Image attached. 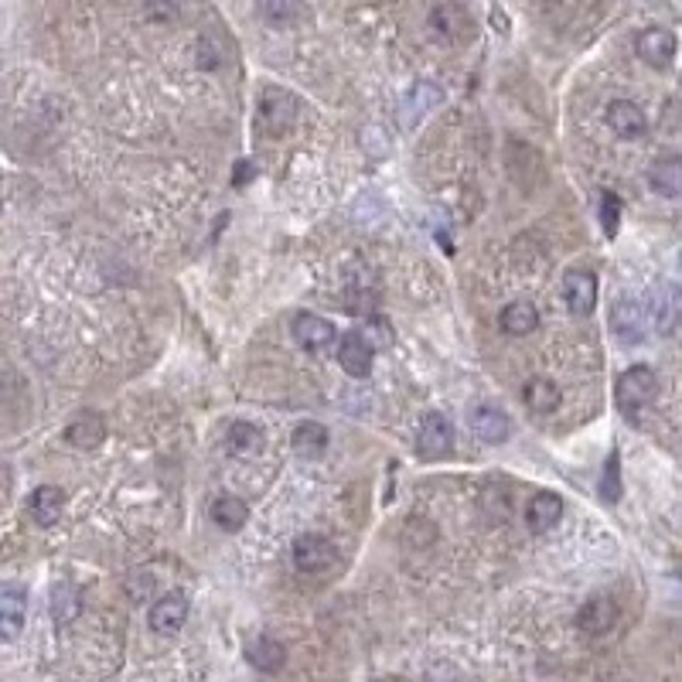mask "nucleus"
I'll return each instance as SVG.
<instances>
[{
	"label": "nucleus",
	"mask_w": 682,
	"mask_h": 682,
	"mask_svg": "<svg viewBox=\"0 0 682 682\" xmlns=\"http://www.w3.org/2000/svg\"><path fill=\"white\" fill-rule=\"evenodd\" d=\"M24 618H28V590L18 584H4L0 587V628H4L7 642L21 635Z\"/></svg>",
	"instance_id": "2eb2a0df"
},
{
	"label": "nucleus",
	"mask_w": 682,
	"mask_h": 682,
	"mask_svg": "<svg viewBox=\"0 0 682 682\" xmlns=\"http://www.w3.org/2000/svg\"><path fill=\"white\" fill-rule=\"evenodd\" d=\"M648 185L662 198H679L682 195V157H659L648 171Z\"/></svg>",
	"instance_id": "412c9836"
},
{
	"label": "nucleus",
	"mask_w": 682,
	"mask_h": 682,
	"mask_svg": "<svg viewBox=\"0 0 682 682\" xmlns=\"http://www.w3.org/2000/svg\"><path fill=\"white\" fill-rule=\"evenodd\" d=\"M147 621H151V628L157 635H178L181 628H185L188 621V601L181 594H164L157 597L151 604V614H147Z\"/></svg>",
	"instance_id": "4468645a"
},
{
	"label": "nucleus",
	"mask_w": 682,
	"mask_h": 682,
	"mask_svg": "<svg viewBox=\"0 0 682 682\" xmlns=\"http://www.w3.org/2000/svg\"><path fill=\"white\" fill-rule=\"evenodd\" d=\"M635 48L645 65H652V69H669L672 58L679 52V41L669 28H645L642 35H638Z\"/></svg>",
	"instance_id": "9b49d317"
},
{
	"label": "nucleus",
	"mask_w": 682,
	"mask_h": 682,
	"mask_svg": "<svg viewBox=\"0 0 682 682\" xmlns=\"http://www.w3.org/2000/svg\"><path fill=\"white\" fill-rule=\"evenodd\" d=\"M563 519V498L556 495V492H536L529 498V505H526V526L532 532H550L556 522Z\"/></svg>",
	"instance_id": "a211bd4d"
},
{
	"label": "nucleus",
	"mask_w": 682,
	"mask_h": 682,
	"mask_svg": "<svg viewBox=\"0 0 682 682\" xmlns=\"http://www.w3.org/2000/svg\"><path fill=\"white\" fill-rule=\"evenodd\" d=\"M417 451L427 457V461H437V457H447L454 451V427L444 413H427L420 420L417 430Z\"/></svg>",
	"instance_id": "39448f33"
},
{
	"label": "nucleus",
	"mask_w": 682,
	"mask_h": 682,
	"mask_svg": "<svg viewBox=\"0 0 682 682\" xmlns=\"http://www.w3.org/2000/svg\"><path fill=\"white\" fill-rule=\"evenodd\" d=\"M290 556H294V567L301 573H321L335 563V546H331V539L318 536V532H304V536H297Z\"/></svg>",
	"instance_id": "9d476101"
},
{
	"label": "nucleus",
	"mask_w": 682,
	"mask_h": 682,
	"mask_svg": "<svg viewBox=\"0 0 682 682\" xmlns=\"http://www.w3.org/2000/svg\"><path fill=\"white\" fill-rule=\"evenodd\" d=\"M471 430L478 440H485V444H505V440L512 437V420L505 417L498 406H474L471 410Z\"/></svg>",
	"instance_id": "dca6fc26"
},
{
	"label": "nucleus",
	"mask_w": 682,
	"mask_h": 682,
	"mask_svg": "<svg viewBox=\"0 0 682 682\" xmlns=\"http://www.w3.org/2000/svg\"><path fill=\"white\" fill-rule=\"evenodd\" d=\"M440 103V89L430 86V82H420L413 86V93L403 99V127H413L423 113H430Z\"/></svg>",
	"instance_id": "bb28decb"
},
{
	"label": "nucleus",
	"mask_w": 682,
	"mask_h": 682,
	"mask_svg": "<svg viewBox=\"0 0 682 682\" xmlns=\"http://www.w3.org/2000/svg\"><path fill=\"white\" fill-rule=\"evenodd\" d=\"M498 328L512 338L532 335V331L539 328V311L529 301H512L502 307V314H498Z\"/></svg>",
	"instance_id": "4be33fe9"
},
{
	"label": "nucleus",
	"mask_w": 682,
	"mask_h": 682,
	"mask_svg": "<svg viewBox=\"0 0 682 682\" xmlns=\"http://www.w3.org/2000/svg\"><path fill=\"white\" fill-rule=\"evenodd\" d=\"M294 341L297 345L304 348V352H311V355H324V352H331V345H335V338H338V331H335V324H331L328 318H318V314H311V311H301L294 318Z\"/></svg>",
	"instance_id": "423d86ee"
},
{
	"label": "nucleus",
	"mask_w": 682,
	"mask_h": 682,
	"mask_svg": "<svg viewBox=\"0 0 682 682\" xmlns=\"http://www.w3.org/2000/svg\"><path fill=\"white\" fill-rule=\"evenodd\" d=\"M648 324L659 335H672L682 324V290L676 284L655 287L652 301H648Z\"/></svg>",
	"instance_id": "0eeeda50"
},
{
	"label": "nucleus",
	"mask_w": 682,
	"mask_h": 682,
	"mask_svg": "<svg viewBox=\"0 0 682 682\" xmlns=\"http://www.w3.org/2000/svg\"><path fill=\"white\" fill-rule=\"evenodd\" d=\"M260 14L266 21H273V24H290V21L304 18V7H297V4H263Z\"/></svg>",
	"instance_id": "7c9ffc66"
},
{
	"label": "nucleus",
	"mask_w": 682,
	"mask_h": 682,
	"mask_svg": "<svg viewBox=\"0 0 682 682\" xmlns=\"http://www.w3.org/2000/svg\"><path fill=\"white\" fill-rule=\"evenodd\" d=\"M618 219H621V202L614 191H601V226L607 236H614L618 232Z\"/></svg>",
	"instance_id": "c756f323"
},
{
	"label": "nucleus",
	"mask_w": 682,
	"mask_h": 682,
	"mask_svg": "<svg viewBox=\"0 0 682 682\" xmlns=\"http://www.w3.org/2000/svg\"><path fill=\"white\" fill-rule=\"evenodd\" d=\"M563 301L573 318H590L597 311V277L590 270H570L563 277Z\"/></svg>",
	"instance_id": "1a4fd4ad"
},
{
	"label": "nucleus",
	"mask_w": 682,
	"mask_h": 682,
	"mask_svg": "<svg viewBox=\"0 0 682 682\" xmlns=\"http://www.w3.org/2000/svg\"><path fill=\"white\" fill-rule=\"evenodd\" d=\"M297 116H301V103H297L287 89H273V86L263 89V96H260V127L266 133L280 137V133H287L290 127H294Z\"/></svg>",
	"instance_id": "f03ea898"
},
{
	"label": "nucleus",
	"mask_w": 682,
	"mask_h": 682,
	"mask_svg": "<svg viewBox=\"0 0 682 682\" xmlns=\"http://www.w3.org/2000/svg\"><path fill=\"white\" fill-rule=\"evenodd\" d=\"M522 403H526L532 413H553L556 406H560V386L543 376L529 379L526 386H522Z\"/></svg>",
	"instance_id": "b1692460"
},
{
	"label": "nucleus",
	"mask_w": 682,
	"mask_h": 682,
	"mask_svg": "<svg viewBox=\"0 0 682 682\" xmlns=\"http://www.w3.org/2000/svg\"><path fill=\"white\" fill-rule=\"evenodd\" d=\"M659 396V376L648 365H631L628 372H621L618 379V406L625 417L642 413L652 399Z\"/></svg>",
	"instance_id": "f257e3e1"
},
{
	"label": "nucleus",
	"mask_w": 682,
	"mask_h": 682,
	"mask_svg": "<svg viewBox=\"0 0 682 682\" xmlns=\"http://www.w3.org/2000/svg\"><path fill=\"white\" fill-rule=\"evenodd\" d=\"M430 31L444 45H461V41H471L474 35V18L464 4H437L430 11Z\"/></svg>",
	"instance_id": "7ed1b4c3"
},
{
	"label": "nucleus",
	"mask_w": 682,
	"mask_h": 682,
	"mask_svg": "<svg viewBox=\"0 0 682 682\" xmlns=\"http://www.w3.org/2000/svg\"><path fill=\"white\" fill-rule=\"evenodd\" d=\"M604 120H607V127L614 130V137H621V140H638V137H645V130H648L645 113L638 110V103H631V99H611Z\"/></svg>",
	"instance_id": "f8f14e48"
},
{
	"label": "nucleus",
	"mask_w": 682,
	"mask_h": 682,
	"mask_svg": "<svg viewBox=\"0 0 682 682\" xmlns=\"http://www.w3.org/2000/svg\"><path fill=\"white\" fill-rule=\"evenodd\" d=\"M648 328V307H642L635 297H618L611 304V331L621 345H638Z\"/></svg>",
	"instance_id": "20e7f679"
},
{
	"label": "nucleus",
	"mask_w": 682,
	"mask_h": 682,
	"mask_svg": "<svg viewBox=\"0 0 682 682\" xmlns=\"http://www.w3.org/2000/svg\"><path fill=\"white\" fill-rule=\"evenodd\" d=\"M618 614L621 611L611 597H590V601L577 611V628L584 631L587 638H601L618 625Z\"/></svg>",
	"instance_id": "ddd939ff"
},
{
	"label": "nucleus",
	"mask_w": 682,
	"mask_h": 682,
	"mask_svg": "<svg viewBox=\"0 0 682 682\" xmlns=\"http://www.w3.org/2000/svg\"><path fill=\"white\" fill-rule=\"evenodd\" d=\"M328 427H321V423H314V420H304V423H297V430H294V451L301 454V457H321L324 451H328Z\"/></svg>",
	"instance_id": "a878e982"
},
{
	"label": "nucleus",
	"mask_w": 682,
	"mask_h": 682,
	"mask_svg": "<svg viewBox=\"0 0 682 682\" xmlns=\"http://www.w3.org/2000/svg\"><path fill=\"white\" fill-rule=\"evenodd\" d=\"M62 509H65V492L55 485H41L28 498V512L38 526H55L62 519Z\"/></svg>",
	"instance_id": "6ab92c4d"
},
{
	"label": "nucleus",
	"mask_w": 682,
	"mask_h": 682,
	"mask_svg": "<svg viewBox=\"0 0 682 682\" xmlns=\"http://www.w3.org/2000/svg\"><path fill=\"white\" fill-rule=\"evenodd\" d=\"M679 273H682V253H679Z\"/></svg>",
	"instance_id": "473e14b6"
},
{
	"label": "nucleus",
	"mask_w": 682,
	"mask_h": 682,
	"mask_svg": "<svg viewBox=\"0 0 682 682\" xmlns=\"http://www.w3.org/2000/svg\"><path fill=\"white\" fill-rule=\"evenodd\" d=\"M243 178H246V181L253 178V168H246V161H239V168H236V185H243Z\"/></svg>",
	"instance_id": "2f4dec72"
},
{
	"label": "nucleus",
	"mask_w": 682,
	"mask_h": 682,
	"mask_svg": "<svg viewBox=\"0 0 682 682\" xmlns=\"http://www.w3.org/2000/svg\"><path fill=\"white\" fill-rule=\"evenodd\" d=\"M249 519V505L236 495H219L212 502V522L222 532H239Z\"/></svg>",
	"instance_id": "393cba45"
},
{
	"label": "nucleus",
	"mask_w": 682,
	"mask_h": 682,
	"mask_svg": "<svg viewBox=\"0 0 682 682\" xmlns=\"http://www.w3.org/2000/svg\"><path fill=\"white\" fill-rule=\"evenodd\" d=\"M338 362L352 379H365L372 372V365H376V348L369 345V338L362 331L352 328L338 341Z\"/></svg>",
	"instance_id": "6e6552de"
},
{
	"label": "nucleus",
	"mask_w": 682,
	"mask_h": 682,
	"mask_svg": "<svg viewBox=\"0 0 682 682\" xmlns=\"http://www.w3.org/2000/svg\"><path fill=\"white\" fill-rule=\"evenodd\" d=\"M226 444H229V451L236 457H256L266 447V437H263V430L256 427V423L236 420L229 427V434H226Z\"/></svg>",
	"instance_id": "5701e85b"
},
{
	"label": "nucleus",
	"mask_w": 682,
	"mask_h": 682,
	"mask_svg": "<svg viewBox=\"0 0 682 682\" xmlns=\"http://www.w3.org/2000/svg\"><path fill=\"white\" fill-rule=\"evenodd\" d=\"M246 662L253 665L256 672L273 676V672L284 669L287 648H284V642H277L273 635H256V638H249V642H246Z\"/></svg>",
	"instance_id": "f3484780"
},
{
	"label": "nucleus",
	"mask_w": 682,
	"mask_h": 682,
	"mask_svg": "<svg viewBox=\"0 0 682 682\" xmlns=\"http://www.w3.org/2000/svg\"><path fill=\"white\" fill-rule=\"evenodd\" d=\"M679 580H682V567H679Z\"/></svg>",
	"instance_id": "72a5a7b5"
},
{
	"label": "nucleus",
	"mask_w": 682,
	"mask_h": 682,
	"mask_svg": "<svg viewBox=\"0 0 682 682\" xmlns=\"http://www.w3.org/2000/svg\"><path fill=\"white\" fill-rule=\"evenodd\" d=\"M106 437V423L99 413H79L76 420L65 427V440H69L72 447H79V451H93V447L103 444Z\"/></svg>",
	"instance_id": "aec40b11"
},
{
	"label": "nucleus",
	"mask_w": 682,
	"mask_h": 682,
	"mask_svg": "<svg viewBox=\"0 0 682 682\" xmlns=\"http://www.w3.org/2000/svg\"><path fill=\"white\" fill-rule=\"evenodd\" d=\"M601 498L604 502H618L621 498V457L611 454L604 464V474H601Z\"/></svg>",
	"instance_id": "c85d7f7f"
},
{
	"label": "nucleus",
	"mask_w": 682,
	"mask_h": 682,
	"mask_svg": "<svg viewBox=\"0 0 682 682\" xmlns=\"http://www.w3.org/2000/svg\"><path fill=\"white\" fill-rule=\"evenodd\" d=\"M82 611V594L72 584H55L52 587V618L55 625H72Z\"/></svg>",
	"instance_id": "cd10ccee"
}]
</instances>
